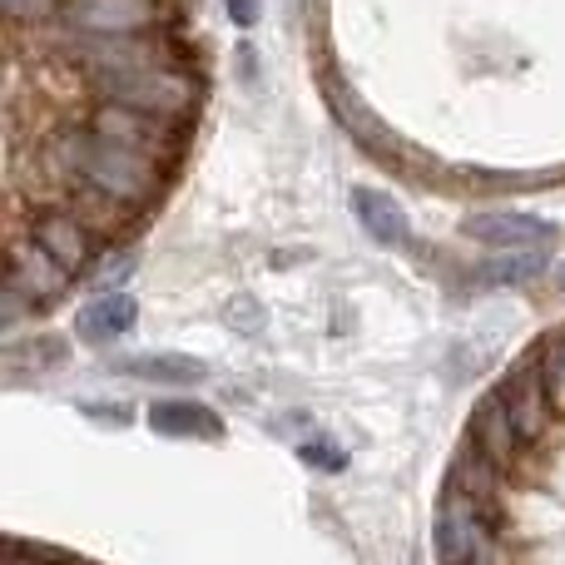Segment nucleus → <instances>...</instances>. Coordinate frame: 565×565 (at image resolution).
Segmentation results:
<instances>
[{
	"label": "nucleus",
	"instance_id": "f257e3e1",
	"mask_svg": "<svg viewBox=\"0 0 565 565\" xmlns=\"http://www.w3.org/2000/svg\"><path fill=\"white\" fill-rule=\"evenodd\" d=\"M40 169H45V189H60V184L85 179V184H95L99 194H109V199H119L125 209H135L139 218L164 199L169 174H174V169H164L159 159L135 154V149H125V145H105V139H95L79 119L60 125L55 135L40 145Z\"/></svg>",
	"mask_w": 565,
	"mask_h": 565
},
{
	"label": "nucleus",
	"instance_id": "f03ea898",
	"mask_svg": "<svg viewBox=\"0 0 565 565\" xmlns=\"http://www.w3.org/2000/svg\"><path fill=\"white\" fill-rule=\"evenodd\" d=\"M85 89L99 105H129L145 109V115L174 119V125H194L199 105H204V75L194 65L145 70V75H125V79H89Z\"/></svg>",
	"mask_w": 565,
	"mask_h": 565
},
{
	"label": "nucleus",
	"instance_id": "7ed1b4c3",
	"mask_svg": "<svg viewBox=\"0 0 565 565\" xmlns=\"http://www.w3.org/2000/svg\"><path fill=\"white\" fill-rule=\"evenodd\" d=\"M497 392L507 397L511 407V422H516L521 441H526L531 451H546L551 437H556V392H551V362H546V348H531L521 352L516 362L507 367V377L497 382Z\"/></svg>",
	"mask_w": 565,
	"mask_h": 565
},
{
	"label": "nucleus",
	"instance_id": "20e7f679",
	"mask_svg": "<svg viewBox=\"0 0 565 565\" xmlns=\"http://www.w3.org/2000/svg\"><path fill=\"white\" fill-rule=\"evenodd\" d=\"M79 125L95 139H105V145H125V149H135V154L159 159L164 169H174L179 159H184L189 135H194V125H174V119L145 115V109H129V105H99V99L85 109Z\"/></svg>",
	"mask_w": 565,
	"mask_h": 565
},
{
	"label": "nucleus",
	"instance_id": "39448f33",
	"mask_svg": "<svg viewBox=\"0 0 565 565\" xmlns=\"http://www.w3.org/2000/svg\"><path fill=\"white\" fill-rule=\"evenodd\" d=\"M184 20V0H65L55 25L79 35H145L174 30Z\"/></svg>",
	"mask_w": 565,
	"mask_h": 565
},
{
	"label": "nucleus",
	"instance_id": "423d86ee",
	"mask_svg": "<svg viewBox=\"0 0 565 565\" xmlns=\"http://www.w3.org/2000/svg\"><path fill=\"white\" fill-rule=\"evenodd\" d=\"M501 531H511L501 511L441 487V511H437V561L441 565H471V556H477L491 536H501Z\"/></svg>",
	"mask_w": 565,
	"mask_h": 565
},
{
	"label": "nucleus",
	"instance_id": "0eeeda50",
	"mask_svg": "<svg viewBox=\"0 0 565 565\" xmlns=\"http://www.w3.org/2000/svg\"><path fill=\"white\" fill-rule=\"evenodd\" d=\"M15 224H20V218H15ZM25 228H30V238H35V244L45 248L60 268H70L75 278L89 274V264H95V258L109 248L105 238H99L79 214H70L65 204H40L35 218H30Z\"/></svg>",
	"mask_w": 565,
	"mask_h": 565
},
{
	"label": "nucleus",
	"instance_id": "6e6552de",
	"mask_svg": "<svg viewBox=\"0 0 565 565\" xmlns=\"http://www.w3.org/2000/svg\"><path fill=\"white\" fill-rule=\"evenodd\" d=\"M6 282H15L20 292H25L35 308H50L55 298H65L70 282H75V274L70 268H60L55 258L45 254V248L30 238L25 224L10 228V244H6Z\"/></svg>",
	"mask_w": 565,
	"mask_h": 565
},
{
	"label": "nucleus",
	"instance_id": "1a4fd4ad",
	"mask_svg": "<svg viewBox=\"0 0 565 565\" xmlns=\"http://www.w3.org/2000/svg\"><path fill=\"white\" fill-rule=\"evenodd\" d=\"M467 441L481 451V457H491L501 471H507L511 481L521 487V467H526V457H531V447L521 441V431H516V422H511V407H507V397H501L497 387L487 392V397L477 402V412H471V427H467Z\"/></svg>",
	"mask_w": 565,
	"mask_h": 565
},
{
	"label": "nucleus",
	"instance_id": "9d476101",
	"mask_svg": "<svg viewBox=\"0 0 565 565\" xmlns=\"http://www.w3.org/2000/svg\"><path fill=\"white\" fill-rule=\"evenodd\" d=\"M467 238L501 248V254H531V248L556 244V224H546L536 214H481L467 224Z\"/></svg>",
	"mask_w": 565,
	"mask_h": 565
},
{
	"label": "nucleus",
	"instance_id": "9b49d317",
	"mask_svg": "<svg viewBox=\"0 0 565 565\" xmlns=\"http://www.w3.org/2000/svg\"><path fill=\"white\" fill-rule=\"evenodd\" d=\"M447 491H457V497H467V501H481V507H491V511H501V516H507L511 477L467 441V447L457 451V461H451V471H447Z\"/></svg>",
	"mask_w": 565,
	"mask_h": 565
},
{
	"label": "nucleus",
	"instance_id": "f8f14e48",
	"mask_svg": "<svg viewBox=\"0 0 565 565\" xmlns=\"http://www.w3.org/2000/svg\"><path fill=\"white\" fill-rule=\"evenodd\" d=\"M109 372L135 382H159V387H194L209 377V362L184 358V352H139V358H109Z\"/></svg>",
	"mask_w": 565,
	"mask_h": 565
},
{
	"label": "nucleus",
	"instance_id": "ddd939ff",
	"mask_svg": "<svg viewBox=\"0 0 565 565\" xmlns=\"http://www.w3.org/2000/svg\"><path fill=\"white\" fill-rule=\"evenodd\" d=\"M149 427L154 437H174V441H218L224 437V422L214 407H199L184 397H164L149 407Z\"/></svg>",
	"mask_w": 565,
	"mask_h": 565
},
{
	"label": "nucleus",
	"instance_id": "4468645a",
	"mask_svg": "<svg viewBox=\"0 0 565 565\" xmlns=\"http://www.w3.org/2000/svg\"><path fill=\"white\" fill-rule=\"evenodd\" d=\"M348 204H352V214H358V224L367 228L382 248H407L412 244V224H407V214H402V204L392 194H382V189H352Z\"/></svg>",
	"mask_w": 565,
	"mask_h": 565
},
{
	"label": "nucleus",
	"instance_id": "2eb2a0df",
	"mask_svg": "<svg viewBox=\"0 0 565 565\" xmlns=\"http://www.w3.org/2000/svg\"><path fill=\"white\" fill-rule=\"evenodd\" d=\"M135 322H139V302L129 298V292H99V298H89L85 308L75 312L79 342H115V338H125Z\"/></svg>",
	"mask_w": 565,
	"mask_h": 565
},
{
	"label": "nucleus",
	"instance_id": "dca6fc26",
	"mask_svg": "<svg viewBox=\"0 0 565 565\" xmlns=\"http://www.w3.org/2000/svg\"><path fill=\"white\" fill-rule=\"evenodd\" d=\"M546 264H551L546 248H531V254H501L481 268L477 282L481 288H516V282H531V278L546 274Z\"/></svg>",
	"mask_w": 565,
	"mask_h": 565
},
{
	"label": "nucleus",
	"instance_id": "f3484780",
	"mask_svg": "<svg viewBox=\"0 0 565 565\" xmlns=\"http://www.w3.org/2000/svg\"><path fill=\"white\" fill-rule=\"evenodd\" d=\"M65 362V342L40 332V338H25V342H10L6 348V367L10 372H45V367H60Z\"/></svg>",
	"mask_w": 565,
	"mask_h": 565
},
{
	"label": "nucleus",
	"instance_id": "a211bd4d",
	"mask_svg": "<svg viewBox=\"0 0 565 565\" xmlns=\"http://www.w3.org/2000/svg\"><path fill=\"white\" fill-rule=\"evenodd\" d=\"M0 6H6L10 30H40V25H55L65 0H0Z\"/></svg>",
	"mask_w": 565,
	"mask_h": 565
},
{
	"label": "nucleus",
	"instance_id": "6ab92c4d",
	"mask_svg": "<svg viewBox=\"0 0 565 565\" xmlns=\"http://www.w3.org/2000/svg\"><path fill=\"white\" fill-rule=\"evenodd\" d=\"M129 274H135V248H125V254H109L105 268H95V274H89V282H95V288H105V292H115V282H125Z\"/></svg>",
	"mask_w": 565,
	"mask_h": 565
},
{
	"label": "nucleus",
	"instance_id": "aec40b11",
	"mask_svg": "<svg viewBox=\"0 0 565 565\" xmlns=\"http://www.w3.org/2000/svg\"><path fill=\"white\" fill-rule=\"evenodd\" d=\"M298 451L308 467H322V471H342V461H348V451H342L338 441H302Z\"/></svg>",
	"mask_w": 565,
	"mask_h": 565
},
{
	"label": "nucleus",
	"instance_id": "412c9836",
	"mask_svg": "<svg viewBox=\"0 0 565 565\" xmlns=\"http://www.w3.org/2000/svg\"><path fill=\"white\" fill-rule=\"evenodd\" d=\"M6 565H70L60 551H45V546H25V541H10L6 551Z\"/></svg>",
	"mask_w": 565,
	"mask_h": 565
},
{
	"label": "nucleus",
	"instance_id": "4be33fe9",
	"mask_svg": "<svg viewBox=\"0 0 565 565\" xmlns=\"http://www.w3.org/2000/svg\"><path fill=\"white\" fill-rule=\"evenodd\" d=\"M30 308H35V302H30V298H25V292H20V288H15V282H6V308H0V322H6V328H15V322H20V318H25V312H30Z\"/></svg>",
	"mask_w": 565,
	"mask_h": 565
},
{
	"label": "nucleus",
	"instance_id": "5701e85b",
	"mask_svg": "<svg viewBox=\"0 0 565 565\" xmlns=\"http://www.w3.org/2000/svg\"><path fill=\"white\" fill-rule=\"evenodd\" d=\"M228 322H234V328H244V332H258V328H264V312H258L254 298H238L234 308H228Z\"/></svg>",
	"mask_w": 565,
	"mask_h": 565
},
{
	"label": "nucleus",
	"instance_id": "b1692460",
	"mask_svg": "<svg viewBox=\"0 0 565 565\" xmlns=\"http://www.w3.org/2000/svg\"><path fill=\"white\" fill-rule=\"evenodd\" d=\"M228 15H234V25H258V10H264V0H224Z\"/></svg>",
	"mask_w": 565,
	"mask_h": 565
},
{
	"label": "nucleus",
	"instance_id": "393cba45",
	"mask_svg": "<svg viewBox=\"0 0 565 565\" xmlns=\"http://www.w3.org/2000/svg\"><path fill=\"white\" fill-rule=\"evenodd\" d=\"M85 417H105V427H125L129 407H109V402H85Z\"/></svg>",
	"mask_w": 565,
	"mask_h": 565
},
{
	"label": "nucleus",
	"instance_id": "a878e982",
	"mask_svg": "<svg viewBox=\"0 0 565 565\" xmlns=\"http://www.w3.org/2000/svg\"><path fill=\"white\" fill-rule=\"evenodd\" d=\"M551 282H556V292H565V264L551 268Z\"/></svg>",
	"mask_w": 565,
	"mask_h": 565
}]
</instances>
